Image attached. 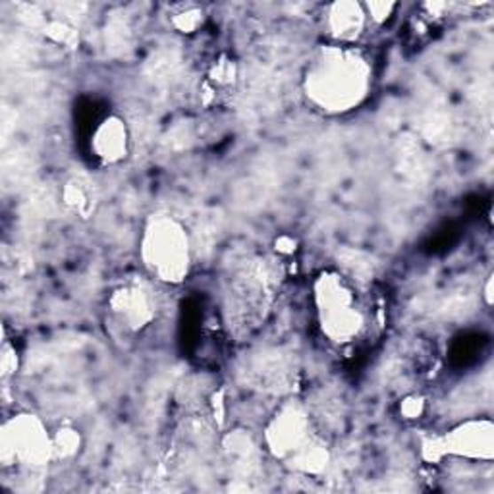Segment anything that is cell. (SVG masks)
I'll use <instances>...</instances> for the list:
<instances>
[{"mask_svg":"<svg viewBox=\"0 0 494 494\" xmlns=\"http://www.w3.org/2000/svg\"><path fill=\"white\" fill-rule=\"evenodd\" d=\"M372 83V68L364 51L354 45L328 43L305 64L302 90L315 111L326 116L351 113L365 101Z\"/></svg>","mask_w":494,"mask_h":494,"instance_id":"1","label":"cell"},{"mask_svg":"<svg viewBox=\"0 0 494 494\" xmlns=\"http://www.w3.org/2000/svg\"><path fill=\"white\" fill-rule=\"evenodd\" d=\"M313 303L321 333L336 346L356 342L367 326L356 284L340 271H323L313 284Z\"/></svg>","mask_w":494,"mask_h":494,"instance_id":"2","label":"cell"},{"mask_svg":"<svg viewBox=\"0 0 494 494\" xmlns=\"http://www.w3.org/2000/svg\"><path fill=\"white\" fill-rule=\"evenodd\" d=\"M139 257L153 280L178 286L192 269V241L184 224L170 215H151L141 232Z\"/></svg>","mask_w":494,"mask_h":494,"instance_id":"3","label":"cell"},{"mask_svg":"<svg viewBox=\"0 0 494 494\" xmlns=\"http://www.w3.org/2000/svg\"><path fill=\"white\" fill-rule=\"evenodd\" d=\"M52 459V433L37 415L8 417L0 431V462L4 467L43 469Z\"/></svg>","mask_w":494,"mask_h":494,"instance_id":"4","label":"cell"},{"mask_svg":"<svg viewBox=\"0 0 494 494\" xmlns=\"http://www.w3.org/2000/svg\"><path fill=\"white\" fill-rule=\"evenodd\" d=\"M315 436L310 413L300 402L290 400L282 404L269 421L265 429V446L274 458L288 464Z\"/></svg>","mask_w":494,"mask_h":494,"instance_id":"5","label":"cell"},{"mask_svg":"<svg viewBox=\"0 0 494 494\" xmlns=\"http://www.w3.org/2000/svg\"><path fill=\"white\" fill-rule=\"evenodd\" d=\"M108 311L126 333H141L155 321L157 298L147 282L128 280L111 294Z\"/></svg>","mask_w":494,"mask_h":494,"instance_id":"6","label":"cell"},{"mask_svg":"<svg viewBox=\"0 0 494 494\" xmlns=\"http://www.w3.org/2000/svg\"><path fill=\"white\" fill-rule=\"evenodd\" d=\"M444 454L490 462L494 456V425L490 420H467L441 436Z\"/></svg>","mask_w":494,"mask_h":494,"instance_id":"7","label":"cell"},{"mask_svg":"<svg viewBox=\"0 0 494 494\" xmlns=\"http://www.w3.org/2000/svg\"><path fill=\"white\" fill-rule=\"evenodd\" d=\"M367 24L365 8L354 0H340V3L328 4L325 16V27L328 37L336 45H354L361 37Z\"/></svg>","mask_w":494,"mask_h":494,"instance_id":"8","label":"cell"},{"mask_svg":"<svg viewBox=\"0 0 494 494\" xmlns=\"http://www.w3.org/2000/svg\"><path fill=\"white\" fill-rule=\"evenodd\" d=\"M129 149V131L120 116H106L97 124L91 136L93 155L105 164H116L126 159Z\"/></svg>","mask_w":494,"mask_h":494,"instance_id":"9","label":"cell"},{"mask_svg":"<svg viewBox=\"0 0 494 494\" xmlns=\"http://www.w3.org/2000/svg\"><path fill=\"white\" fill-rule=\"evenodd\" d=\"M328 464H331V452H328L323 438L315 436L286 466L303 475H319L328 467Z\"/></svg>","mask_w":494,"mask_h":494,"instance_id":"10","label":"cell"},{"mask_svg":"<svg viewBox=\"0 0 494 494\" xmlns=\"http://www.w3.org/2000/svg\"><path fill=\"white\" fill-rule=\"evenodd\" d=\"M338 261H340V272L348 277L351 282H361V280H367L372 277V261L367 254L364 251H357V249H344L338 254Z\"/></svg>","mask_w":494,"mask_h":494,"instance_id":"11","label":"cell"},{"mask_svg":"<svg viewBox=\"0 0 494 494\" xmlns=\"http://www.w3.org/2000/svg\"><path fill=\"white\" fill-rule=\"evenodd\" d=\"M62 197L64 203L82 216H87L93 211V193L82 180H70L66 184Z\"/></svg>","mask_w":494,"mask_h":494,"instance_id":"12","label":"cell"},{"mask_svg":"<svg viewBox=\"0 0 494 494\" xmlns=\"http://www.w3.org/2000/svg\"><path fill=\"white\" fill-rule=\"evenodd\" d=\"M82 435L72 427H60L57 433H52V450L54 459H70L80 452Z\"/></svg>","mask_w":494,"mask_h":494,"instance_id":"13","label":"cell"},{"mask_svg":"<svg viewBox=\"0 0 494 494\" xmlns=\"http://www.w3.org/2000/svg\"><path fill=\"white\" fill-rule=\"evenodd\" d=\"M174 27L182 33H193L203 24V12L200 8H188L172 18Z\"/></svg>","mask_w":494,"mask_h":494,"instance_id":"14","label":"cell"},{"mask_svg":"<svg viewBox=\"0 0 494 494\" xmlns=\"http://www.w3.org/2000/svg\"><path fill=\"white\" fill-rule=\"evenodd\" d=\"M365 8V14L367 20H372L375 24H384V21H388L394 14V10L398 8L396 3H364Z\"/></svg>","mask_w":494,"mask_h":494,"instance_id":"15","label":"cell"},{"mask_svg":"<svg viewBox=\"0 0 494 494\" xmlns=\"http://www.w3.org/2000/svg\"><path fill=\"white\" fill-rule=\"evenodd\" d=\"M400 412L405 420H420L425 412V400L420 396H408L400 404Z\"/></svg>","mask_w":494,"mask_h":494,"instance_id":"16","label":"cell"},{"mask_svg":"<svg viewBox=\"0 0 494 494\" xmlns=\"http://www.w3.org/2000/svg\"><path fill=\"white\" fill-rule=\"evenodd\" d=\"M234 75H236V66L230 60L218 62L213 70V80L216 83H232Z\"/></svg>","mask_w":494,"mask_h":494,"instance_id":"17","label":"cell"},{"mask_svg":"<svg viewBox=\"0 0 494 494\" xmlns=\"http://www.w3.org/2000/svg\"><path fill=\"white\" fill-rule=\"evenodd\" d=\"M16 364H18L16 349L10 348L8 344H4V348H3V372H4V377H8L10 372L16 371Z\"/></svg>","mask_w":494,"mask_h":494,"instance_id":"18","label":"cell"},{"mask_svg":"<svg viewBox=\"0 0 494 494\" xmlns=\"http://www.w3.org/2000/svg\"><path fill=\"white\" fill-rule=\"evenodd\" d=\"M274 246H277L278 254L290 255V254H294V251H295V246H298V241H295L292 236H280V238H277V241H274Z\"/></svg>","mask_w":494,"mask_h":494,"instance_id":"19","label":"cell"},{"mask_svg":"<svg viewBox=\"0 0 494 494\" xmlns=\"http://www.w3.org/2000/svg\"><path fill=\"white\" fill-rule=\"evenodd\" d=\"M492 278L489 277V280H487V286H485V295H487V303H490L492 302Z\"/></svg>","mask_w":494,"mask_h":494,"instance_id":"20","label":"cell"}]
</instances>
